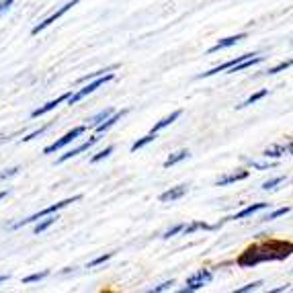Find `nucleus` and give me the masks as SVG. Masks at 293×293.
I'll use <instances>...</instances> for the list:
<instances>
[{"label":"nucleus","mask_w":293,"mask_h":293,"mask_svg":"<svg viewBox=\"0 0 293 293\" xmlns=\"http://www.w3.org/2000/svg\"><path fill=\"white\" fill-rule=\"evenodd\" d=\"M174 285V281L170 279V281H164V283H160V285H156L154 289H150V293H160V291H168L170 287Z\"/></svg>","instance_id":"c756f323"},{"label":"nucleus","mask_w":293,"mask_h":293,"mask_svg":"<svg viewBox=\"0 0 293 293\" xmlns=\"http://www.w3.org/2000/svg\"><path fill=\"white\" fill-rule=\"evenodd\" d=\"M187 191H189V187H187V185L172 187V189H168L166 193H162V195H160V201H162V203H172V201H176V199H180V197H185V195H187Z\"/></svg>","instance_id":"9b49d317"},{"label":"nucleus","mask_w":293,"mask_h":293,"mask_svg":"<svg viewBox=\"0 0 293 293\" xmlns=\"http://www.w3.org/2000/svg\"><path fill=\"white\" fill-rule=\"evenodd\" d=\"M13 3H15V0H0V15H3L7 9H11Z\"/></svg>","instance_id":"2f4dec72"},{"label":"nucleus","mask_w":293,"mask_h":293,"mask_svg":"<svg viewBox=\"0 0 293 293\" xmlns=\"http://www.w3.org/2000/svg\"><path fill=\"white\" fill-rule=\"evenodd\" d=\"M283 180H285L283 176H277V178H270V180H266V183L262 185V189H264V191H270V189H275L277 185H281V183H283Z\"/></svg>","instance_id":"cd10ccee"},{"label":"nucleus","mask_w":293,"mask_h":293,"mask_svg":"<svg viewBox=\"0 0 293 293\" xmlns=\"http://www.w3.org/2000/svg\"><path fill=\"white\" fill-rule=\"evenodd\" d=\"M242 39H246V33H238V35H232V37H225V39H219L213 48L209 50V54H215V52H219V50H225V48H232V45H236V43H240Z\"/></svg>","instance_id":"9d476101"},{"label":"nucleus","mask_w":293,"mask_h":293,"mask_svg":"<svg viewBox=\"0 0 293 293\" xmlns=\"http://www.w3.org/2000/svg\"><path fill=\"white\" fill-rule=\"evenodd\" d=\"M291 211V207H281V209H275L273 213H268L266 217H262L264 221H273V219H277V217H281V215H287Z\"/></svg>","instance_id":"b1692460"},{"label":"nucleus","mask_w":293,"mask_h":293,"mask_svg":"<svg viewBox=\"0 0 293 293\" xmlns=\"http://www.w3.org/2000/svg\"><path fill=\"white\" fill-rule=\"evenodd\" d=\"M183 228H185V223H176V225H172V228H170V230H166V232L162 234V238H164V240H168V238L176 236L178 232H183Z\"/></svg>","instance_id":"a878e982"},{"label":"nucleus","mask_w":293,"mask_h":293,"mask_svg":"<svg viewBox=\"0 0 293 293\" xmlns=\"http://www.w3.org/2000/svg\"><path fill=\"white\" fill-rule=\"evenodd\" d=\"M80 199H82L80 195H74L72 199H64V201H60V203H54V205H50V207H45V209H41V211H37V213L29 215V217H25V219H21V221L13 223V228H15V230H19V228H23V225H27V223L39 221L41 217H45V215H50V213H56V211H60V209L68 207V205H70V203H76V201H80Z\"/></svg>","instance_id":"f03ea898"},{"label":"nucleus","mask_w":293,"mask_h":293,"mask_svg":"<svg viewBox=\"0 0 293 293\" xmlns=\"http://www.w3.org/2000/svg\"><path fill=\"white\" fill-rule=\"evenodd\" d=\"M211 279H213V273H211V270L201 268V270H197V273H193V275L187 279V287L180 289V293H193V291H199V289L205 287L207 283H211Z\"/></svg>","instance_id":"20e7f679"},{"label":"nucleus","mask_w":293,"mask_h":293,"mask_svg":"<svg viewBox=\"0 0 293 293\" xmlns=\"http://www.w3.org/2000/svg\"><path fill=\"white\" fill-rule=\"evenodd\" d=\"M7 197V191H0V199H5Z\"/></svg>","instance_id":"f704fd0d"},{"label":"nucleus","mask_w":293,"mask_h":293,"mask_svg":"<svg viewBox=\"0 0 293 293\" xmlns=\"http://www.w3.org/2000/svg\"><path fill=\"white\" fill-rule=\"evenodd\" d=\"M48 275H50V270H41V273H33V275H29V277L23 279V283H37V281L45 279Z\"/></svg>","instance_id":"4be33fe9"},{"label":"nucleus","mask_w":293,"mask_h":293,"mask_svg":"<svg viewBox=\"0 0 293 293\" xmlns=\"http://www.w3.org/2000/svg\"><path fill=\"white\" fill-rule=\"evenodd\" d=\"M266 207H268V203H254V205H248V207H244L240 213L232 215L230 219H244V217H250V215H254L256 211H262V209H266Z\"/></svg>","instance_id":"ddd939ff"},{"label":"nucleus","mask_w":293,"mask_h":293,"mask_svg":"<svg viewBox=\"0 0 293 293\" xmlns=\"http://www.w3.org/2000/svg\"><path fill=\"white\" fill-rule=\"evenodd\" d=\"M41 219H43V217H41ZM56 219H58V215H52V213H50V215H45V219H43V221H39V223L35 225V230H33V232H35V234L45 232V230L50 228V225H54V223H56Z\"/></svg>","instance_id":"f3484780"},{"label":"nucleus","mask_w":293,"mask_h":293,"mask_svg":"<svg viewBox=\"0 0 293 293\" xmlns=\"http://www.w3.org/2000/svg\"><path fill=\"white\" fill-rule=\"evenodd\" d=\"M5 281H9V275H0V283H5Z\"/></svg>","instance_id":"72a5a7b5"},{"label":"nucleus","mask_w":293,"mask_h":293,"mask_svg":"<svg viewBox=\"0 0 293 293\" xmlns=\"http://www.w3.org/2000/svg\"><path fill=\"white\" fill-rule=\"evenodd\" d=\"M113 154V146H109V148H105V150H101L97 156H93V160H90V162H93V164H97V162H101V160H105V158H109Z\"/></svg>","instance_id":"393cba45"},{"label":"nucleus","mask_w":293,"mask_h":293,"mask_svg":"<svg viewBox=\"0 0 293 293\" xmlns=\"http://www.w3.org/2000/svg\"><path fill=\"white\" fill-rule=\"evenodd\" d=\"M111 80H113V70H109L107 74H101V76H97L93 82H88V86H84V88H80V90H78V93L70 95V99H68V105H76V103H80L84 97L93 95L97 88H101L103 84H107V82H111Z\"/></svg>","instance_id":"7ed1b4c3"},{"label":"nucleus","mask_w":293,"mask_h":293,"mask_svg":"<svg viewBox=\"0 0 293 293\" xmlns=\"http://www.w3.org/2000/svg\"><path fill=\"white\" fill-rule=\"evenodd\" d=\"M244 178H248V170H238V172H232V174H225V176H221V178H217V187H228V185H232V183H238V180H244Z\"/></svg>","instance_id":"f8f14e48"},{"label":"nucleus","mask_w":293,"mask_h":293,"mask_svg":"<svg viewBox=\"0 0 293 293\" xmlns=\"http://www.w3.org/2000/svg\"><path fill=\"white\" fill-rule=\"evenodd\" d=\"M48 127H50V125H45V127H39L37 131H33V133H29V135H25V138H23V142H31V140L39 138V135H43L45 131H48Z\"/></svg>","instance_id":"c85d7f7f"},{"label":"nucleus","mask_w":293,"mask_h":293,"mask_svg":"<svg viewBox=\"0 0 293 293\" xmlns=\"http://www.w3.org/2000/svg\"><path fill=\"white\" fill-rule=\"evenodd\" d=\"M266 95H268V90H266V88H262V90H258V93H254L252 97H248V99H246L242 105H238V109H242V107H248V105H252V103L260 101V99H262V97H266Z\"/></svg>","instance_id":"412c9836"},{"label":"nucleus","mask_w":293,"mask_h":293,"mask_svg":"<svg viewBox=\"0 0 293 293\" xmlns=\"http://www.w3.org/2000/svg\"><path fill=\"white\" fill-rule=\"evenodd\" d=\"M197 230H213V225H209V223H205V221H193L191 225H185V228H183L185 236H187V234H193V232H197Z\"/></svg>","instance_id":"a211bd4d"},{"label":"nucleus","mask_w":293,"mask_h":293,"mask_svg":"<svg viewBox=\"0 0 293 293\" xmlns=\"http://www.w3.org/2000/svg\"><path fill=\"white\" fill-rule=\"evenodd\" d=\"M291 256V244H268L264 248L260 246H252L248 248L246 252H242V256L238 258V264L242 268L246 266H254L258 262H264V260H283V258H289Z\"/></svg>","instance_id":"f257e3e1"},{"label":"nucleus","mask_w":293,"mask_h":293,"mask_svg":"<svg viewBox=\"0 0 293 293\" xmlns=\"http://www.w3.org/2000/svg\"><path fill=\"white\" fill-rule=\"evenodd\" d=\"M109 115H113V109H103L101 113H97L95 117H90L88 125H90V127H97V125H99V123H103V121H105Z\"/></svg>","instance_id":"6ab92c4d"},{"label":"nucleus","mask_w":293,"mask_h":293,"mask_svg":"<svg viewBox=\"0 0 293 293\" xmlns=\"http://www.w3.org/2000/svg\"><path fill=\"white\" fill-rule=\"evenodd\" d=\"M291 68V60H285L283 64H279V66H275V68H270V70H266V74H279V72H283V70H289Z\"/></svg>","instance_id":"bb28decb"},{"label":"nucleus","mask_w":293,"mask_h":293,"mask_svg":"<svg viewBox=\"0 0 293 293\" xmlns=\"http://www.w3.org/2000/svg\"><path fill=\"white\" fill-rule=\"evenodd\" d=\"M125 115H127V109H123V111H117V113H113V115H109V117H107L103 123H99V125L95 127V129H97V133H105V131H109L113 125H115L117 121H121Z\"/></svg>","instance_id":"1a4fd4ad"},{"label":"nucleus","mask_w":293,"mask_h":293,"mask_svg":"<svg viewBox=\"0 0 293 293\" xmlns=\"http://www.w3.org/2000/svg\"><path fill=\"white\" fill-rule=\"evenodd\" d=\"M99 142V138H90L88 142H84V144H80V146H76V148H72V150H68L64 156H60V160H58V164H64V162H68L70 158H76L78 154H82V152H86V150H90L95 144Z\"/></svg>","instance_id":"0eeeda50"},{"label":"nucleus","mask_w":293,"mask_h":293,"mask_svg":"<svg viewBox=\"0 0 293 293\" xmlns=\"http://www.w3.org/2000/svg\"><path fill=\"white\" fill-rule=\"evenodd\" d=\"M78 3H80V0H72V3H68V5H64V7H62L60 11H56V13L52 15V17H48V19H45L43 23H39V25H35V27H33V31H31V35H37V33H39V31H43L45 27H50V25H52V23H56V21H58V19H60L62 15H66L68 11H70L72 7H76Z\"/></svg>","instance_id":"423d86ee"},{"label":"nucleus","mask_w":293,"mask_h":293,"mask_svg":"<svg viewBox=\"0 0 293 293\" xmlns=\"http://www.w3.org/2000/svg\"><path fill=\"white\" fill-rule=\"evenodd\" d=\"M70 95H72V90H68V93H64V95H60L56 101H50L48 105H43V107H39V109H35L33 113H31V117L33 119H37V117H41V115H45V113H50V111H54L58 105H62L64 101H68L70 99Z\"/></svg>","instance_id":"6e6552de"},{"label":"nucleus","mask_w":293,"mask_h":293,"mask_svg":"<svg viewBox=\"0 0 293 293\" xmlns=\"http://www.w3.org/2000/svg\"><path fill=\"white\" fill-rule=\"evenodd\" d=\"M262 285V281H254V283H248V285H244V287H240L236 293H246V291H254V289H258Z\"/></svg>","instance_id":"7c9ffc66"},{"label":"nucleus","mask_w":293,"mask_h":293,"mask_svg":"<svg viewBox=\"0 0 293 293\" xmlns=\"http://www.w3.org/2000/svg\"><path fill=\"white\" fill-rule=\"evenodd\" d=\"M113 254H115V252H107V254H101L99 258H95V260H90L86 268H95V266H99V264H103V262H107L109 258H113Z\"/></svg>","instance_id":"5701e85b"},{"label":"nucleus","mask_w":293,"mask_h":293,"mask_svg":"<svg viewBox=\"0 0 293 293\" xmlns=\"http://www.w3.org/2000/svg\"><path fill=\"white\" fill-rule=\"evenodd\" d=\"M191 156V152L189 150H178L176 154H172V156H168L166 160H164V168H170V166H174V164H178V162H183V160H187V158Z\"/></svg>","instance_id":"2eb2a0df"},{"label":"nucleus","mask_w":293,"mask_h":293,"mask_svg":"<svg viewBox=\"0 0 293 293\" xmlns=\"http://www.w3.org/2000/svg\"><path fill=\"white\" fill-rule=\"evenodd\" d=\"M84 131H86V125H78V127H74L72 131H68V133L64 135V138L56 140L52 146H48V148H45V150H43V154H54V152L62 150L64 146H68V144H72L74 140H78V138H80V135H82Z\"/></svg>","instance_id":"39448f33"},{"label":"nucleus","mask_w":293,"mask_h":293,"mask_svg":"<svg viewBox=\"0 0 293 293\" xmlns=\"http://www.w3.org/2000/svg\"><path fill=\"white\" fill-rule=\"evenodd\" d=\"M19 172V168L15 166V168H9L7 172H0V178H9V176H13V174H17Z\"/></svg>","instance_id":"473e14b6"},{"label":"nucleus","mask_w":293,"mask_h":293,"mask_svg":"<svg viewBox=\"0 0 293 293\" xmlns=\"http://www.w3.org/2000/svg\"><path fill=\"white\" fill-rule=\"evenodd\" d=\"M289 152H291V142L285 144V146H277V148H266L262 156H264V158H279V156L289 154Z\"/></svg>","instance_id":"dca6fc26"},{"label":"nucleus","mask_w":293,"mask_h":293,"mask_svg":"<svg viewBox=\"0 0 293 293\" xmlns=\"http://www.w3.org/2000/svg\"><path fill=\"white\" fill-rule=\"evenodd\" d=\"M180 115H183V111H180V109H178V111H174V113H170L168 117H164L162 121H158V123H156V125L152 127V133H158V131H162L164 127L172 125V123H174V121H176V119H178Z\"/></svg>","instance_id":"4468645a"},{"label":"nucleus","mask_w":293,"mask_h":293,"mask_svg":"<svg viewBox=\"0 0 293 293\" xmlns=\"http://www.w3.org/2000/svg\"><path fill=\"white\" fill-rule=\"evenodd\" d=\"M154 140H156V133H152V131H150L148 135H144L142 140H138V142H133V144H131V152H138V150H142L144 146H148V144H150V142H154Z\"/></svg>","instance_id":"aec40b11"}]
</instances>
